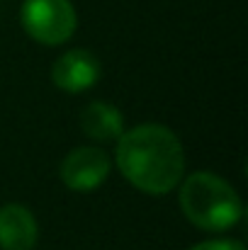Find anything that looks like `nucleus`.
I'll use <instances>...</instances> for the list:
<instances>
[{"mask_svg": "<svg viewBox=\"0 0 248 250\" xmlns=\"http://www.w3.org/2000/svg\"><path fill=\"white\" fill-rule=\"evenodd\" d=\"M114 166L139 192L161 197L185 177V151L173 129L149 122L117 139Z\"/></svg>", "mask_w": 248, "mask_h": 250, "instance_id": "obj_1", "label": "nucleus"}, {"mask_svg": "<svg viewBox=\"0 0 248 250\" xmlns=\"http://www.w3.org/2000/svg\"><path fill=\"white\" fill-rule=\"evenodd\" d=\"M182 216L200 231L222 233L234 229L244 216L239 192L219 175L200 170L180 180L178 194Z\"/></svg>", "mask_w": 248, "mask_h": 250, "instance_id": "obj_2", "label": "nucleus"}, {"mask_svg": "<svg viewBox=\"0 0 248 250\" xmlns=\"http://www.w3.org/2000/svg\"><path fill=\"white\" fill-rule=\"evenodd\" d=\"M20 22L27 37L37 44L59 46L73 37L78 15L71 0H24L20 7Z\"/></svg>", "mask_w": 248, "mask_h": 250, "instance_id": "obj_3", "label": "nucleus"}, {"mask_svg": "<svg viewBox=\"0 0 248 250\" xmlns=\"http://www.w3.org/2000/svg\"><path fill=\"white\" fill-rule=\"evenodd\" d=\"M112 172V158L107 156V151L95 148V146H81L76 151H71L59 167L61 182L73 189V192H95L97 187L105 185V180Z\"/></svg>", "mask_w": 248, "mask_h": 250, "instance_id": "obj_4", "label": "nucleus"}, {"mask_svg": "<svg viewBox=\"0 0 248 250\" xmlns=\"http://www.w3.org/2000/svg\"><path fill=\"white\" fill-rule=\"evenodd\" d=\"M100 76H102L100 59L88 49H71L61 54L51 66V83L68 95H81L90 90L92 85H97Z\"/></svg>", "mask_w": 248, "mask_h": 250, "instance_id": "obj_5", "label": "nucleus"}, {"mask_svg": "<svg viewBox=\"0 0 248 250\" xmlns=\"http://www.w3.org/2000/svg\"><path fill=\"white\" fill-rule=\"evenodd\" d=\"M39 241V224L34 214L17 202L0 207V248L34 250Z\"/></svg>", "mask_w": 248, "mask_h": 250, "instance_id": "obj_6", "label": "nucleus"}, {"mask_svg": "<svg viewBox=\"0 0 248 250\" xmlns=\"http://www.w3.org/2000/svg\"><path fill=\"white\" fill-rule=\"evenodd\" d=\"M81 129L83 134L92 141L107 144V141H117L127 129H124V114L105 100H95L90 104H85L81 114Z\"/></svg>", "mask_w": 248, "mask_h": 250, "instance_id": "obj_7", "label": "nucleus"}, {"mask_svg": "<svg viewBox=\"0 0 248 250\" xmlns=\"http://www.w3.org/2000/svg\"><path fill=\"white\" fill-rule=\"evenodd\" d=\"M187 250H246V246L234 238H214V241H202Z\"/></svg>", "mask_w": 248, "mask_h": 250, "instance_id": "obj_8", "label": "nucleus"}]
</instances>
